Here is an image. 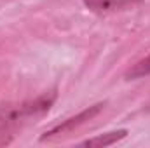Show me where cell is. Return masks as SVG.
Wrapping results in <instances>:
<instances>
[{
  "mask_svg": "<svg viewBox=\"0 0 150 148\" xmlns=\"http://www.w3.org/2000/svg\"><path fill=\"white\" fill-rule=\"evenodd\" d=\"M142 0H84V5L98 14H107V12H113V11H120L126 9L129 5H134Z\"/></svg>",
  "mask_w": 150,
  "mask_h": 148,
  "instance_id": "3",
  "label": "cell"
},
{
  "mask_svg": "<svg viewBox=\"0 0 150 148\" xmlns=\"http://www.w3.org/2000/svg\"><path fill=\"white\" fill-rule=\"evenodd\" d=\"M54 99L56 92L51 91L44 92L37 99L25 101L19 105H0V147L9 145L26 122L49 111Z\"/></svg>",
  "mask_w": 150,
  "mask_h": 148,
  "instance_id": "1",
  "label": "cell"
},
{
  "mask_svg": "<svg viewBox=\"0 0 150 148\" xmlns=\"http://www.w3.org/2000/svg\"><path fill=\"white\" fill-rule=\"evenodd\" d=\"M150 75V54L147 58H143L142 61H138L136 65H133L127 73H126V78L133 80V78H142V77H147Z\"/></svg>",
  "mask_w": 150,
  "mask_h": 148,
  "instance_id": "5",
  "label": "cell"
},
{
  "mask_svg": "<svg viewBox=\"0 0 150 148\" xmlns=\"http://www.w3.org/2000/svg\"><path fill=\"white\" fill-rule=\"evenodd\" d=\"M103 106H105V103H98V105H93V106L86 108L84 111H80V113H79V115H75V117H70V118H68V120H65L63 124H59V125L52 127V129H51V131H47L44 136H40V141H52V140H58V138L68 136L70 132H74L77 127H80V125H84L86 122L93 120L100 111L103 110Z\"/></svg>",
  "mask_w": 150,
  "mask_h": 148,
  "instance_id": "2",
  "label": "cell"
},
{
  "mask_svg": "<svg viewBox=\"0 0 150 148\" xmlns=\"http://www.w3.org/2000/svg\"><path fill=\"white\" fill-rule=\"evenodd\" d=\"M127 136V131L126 129H119V131H112V132H105V134H100L96 138H91V140H86L82 143V147H91V148H105L110 147L113 143L124 140Z\"/></svg>",
  "mask_w": 150,
  "mask_h": 148,
  "instance_id": "4",
  "label": "cell"
}]
</instances>
